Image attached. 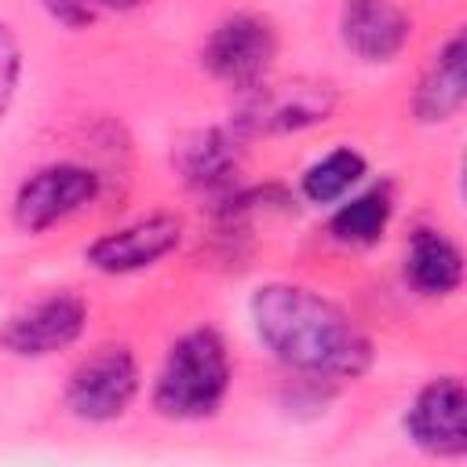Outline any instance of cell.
Here are the masks:
<instances>
[{
	"label": "cell",
	"mask_w": 467,
	"mask_h": 467,
	"mask_svg": "<svg viewBox=\"0 0 467 467\" xmlns=\"http://www.w3.org/2000/svg\"><path fill=\"white\" fill-rule=\"evenodd\" d=\"M252 321L259 339L281 358L285 365L354 379L372 365L368 336L328 299L299 285H263L252 296Z\"/></svg>",
	"instance_id": "6da1fadb"
},
{
	"label": "cell",
	"mask_w": 467,
	"mask_h": 467,
	"mask_svg": "<svg viewBox=\"0 0 467 467\" xmlns=\"http://www.w3.org/2000/svg\"><path fill=\"white\" fill-rule=\"evenodd\" d=\"M230 387V358L223 339L212 328H193L171 343L157 387L153 405L168 420H201L212 416Z\"/></svg>",
	"instance_id": "7a4b0ae2"
},
{
	"label": "cell",
	"mask_w": 467,
	"mask_h": 467,
	"mask_svg": "<svg viewBox=\"0 0 467 467\" xmlns=\"http://www.w3.org/2000/svg\"><path fill=\"white\" fill-rule=\"evenodd\" d=\"M336 109V88L325 80H281V84H252L237 106L234 124L248 135H277L299 131L317 120H328Z\"/></svg>",
	"instance_id": "3957f363"
},
{
	"label": "cell",
	"mask_w": 467,
	"mask_h": 467,
	"mask_svg": "<svg viewBox=\"0 0 467 467\" xmlns=\"http://www.w3.org/2000/svg\"><path fill=\"white\" fill-rule=\"evenodd\" d=\"M139 394V365L128 347H99L91 350L69 376L66 405L77 420L88 423H109L128 412V405Z\"/></svg>",
	"instance_id": "277c9868"
},
{
	"label": "cell",
	"mask_w": 467,
	"mask_h": 467,
	"mask_svg": "<svg viewBox=\"0 0 467 467\" xmlns=\"http://www.w3.org/2000/svg\"><path fill=\"white\" fill-rule=\"evenodd\" d=\"M274 55H277V36L270 22L255 15H234L212 29V36L204 40L201 62L215 80H226L244 91L263 80Z\"/></svg>",
	"instance_id": "5b68a950"
},
{
	"label": "cell",
	"mask_w": 467,
	"mask_h": 467,
	"mask_svg": "<svg viewBox=\"0 0 467 467\" xmlns=\"http://www.w3.org/2000/svg\"><path fill=\"white\" fill-rule=\"evenodd\" d=\"M99 193V175L84 164H47L29 175L15 197V223L29 234L55 226Z\"/></svg>",
	"instance_id": "8992f818"
},
{
	"label": "cell",
	"mask_w": 467,
	"mask_h": 467,
	"mask_svg": "<svg viewBox=\"0 0 467 467\" xmlns=\"http://www.w3.org/2000/svg\"><path fill=\"white\" fill-rule=\"evenodd\" d=\"M84 314L88 310L77 296H69V292L47 296L4 321L0 347L18 358H47V354L69 347L84 332Z\"/></svg>",
	"instance_id": "52a82bcc"
},
{
	"label": "cell",
	"mask_w": 467,
	"mask_h": 467,
	"mask_svg": "<svg viewBox=\"0 0 467 467\" xmlns=\"http://www.w3.org/2000/svg\"><path fill=\"white\" fill-rule=\"evenodd\" d=\"M405 427L412 434V441L434 456H463L467 452V394L463 383L456 376H441L431 379L409 416Z\"/></svg>",
	"instance_id": "ba28073f"
},
{
	"label": "cell",
	"mask_w": 467,
	"mask_h": 467,
	"mask_svg": "<svg viewBox=\"0 0 467 467\" xmlns=\"http://www.w3.org/2000/svg\"><path fill=\"white\" fill-rule=\"evenodd\" d=\"M179 241H182V223L175 215H150V219H139L124 230L99 237L88 248V263L102 274H131L175 252Z\"/></svg>",
	"instance_id": "9c48e42d"
},
{
	"label": "cell",
	"mask_w": 467,
	"mask_h": 467,
	"mask_svg": "<svg viewBox=\"0 0 467 467\" xmlns=\"http://www.w3.org/2000/svg\"><path fill=\"white\" fill-rule=\"evenodd\" d=\"M339 36L361 62H390L409 40V18L394 0H347Z\"/></svg>",
	"instance_id": "30bf717a"
},
{
	"label": "cell",
	"mask_w": 467,
	"mask_h": 467,
	"mask_svg": "<svg viewBox=\"0 0 467 467\" xmlns=\"http://www.w3.org/2000/svg\"><path fill=\"white\" fill-rule=\"evenodd\" d=\"M405 277L416 285L423 296H449L460 288L463 277V255L460 248L438 234V230H416L405 259Z\"/></svg>",
	"instance_id": "8fae6325"
},
{
	"label": "cell",
	"mask_w": 467,
	"mask_h": 467,
	"mask_svg": "<svg viewBox=\"0 0 467 467\" xmlns=\"http://www.w3.org/2000/svg\"><path fill=\"white\" fill-rule=\"evenodd\" d=\"M463 36L456 33L434 58V66L427 69V77L420 80V91H416V117L420 120H449L460 106H463V95H467V77H463Z\"/></svg>",
	"instance_id": "7c38bea8"
},
{
	"label": "cell",
	"mask_w": 467,
	"mask_h": 467,
	"mask_svg": "<svg viewBox=\"0 0 467 467\" xmlns=\"http://www.w3.org/2000/svg\"><path fill=\"white\" fill-rule=\"evenodd\" d=\"M175 164H179V171L190 186H201V190L219 186L237 168V139L223 128L193 131L190 139H182V146L175 153Z\"/></svg>",
	"instance_id": "4fadbf2b"
},
{
	"label": "cell",
	"mask_w": 467,
	"mask_h": 467,
	"mask_svg": "<svg viewBox=\"0 0 467 467\" xmlns=\"http://www.w3.org/2000/svg\"><path fill=\"white\" fill-rule=\"evenodd\" d=\"M390 219V193L383 186L347 201L336 215H332V237L343 244H372Z\"/></svg>",
	"instance_id": "5bb4252c"
},
{
	"label": "cell",
	"mask_w": 467,
	"mask_h": 467,
	"mask_svg": "<svg viewBox=\"0 0 467 467\" xmlns=\"http://www.w3.org/2000/svg\"><path fill=\"white\" fill-rule=\"evenodd\" d=\"M361 175H365L361 153H354L350 146H343V150H332L328 157H321L317 164L306 168V175H303V193H306V201H314V204H332V201H339Z\"/></svg>",
	"instance_id": "9a60e30c"
},
{
	"label": "cell",
	"mask_w": 467,
	"mask_h": 467,
	"mask_svg": "<svg viewBox=\"0 0 467 467\" xmlns=\"http://www.w3.org/2000/svg\"><path fill=\"white\" fill-rule=\"evenodd\" d=\"M18 69H22L18 40H15V33L0 22V117H4V113H7V106H11L15 84H18Z\"/></svg>",
	"instance_id": "2e32d148"
},
{
	"label": "cell",
	"mask_w": 467,
	"mask_h": 467,
	"mask_svg": "<svg viewBox=\"0 0 467 467\" xmlns=\"http://www.w3.org/2000/svg\"><path fill=\"white\" fill-rule=\"evenodd\" d=\"M84 4H95V7H109V11H131V7H139L142 0H84Z\"/></svg>",
	"instance_id": "e0dca14e"
}]
</instances>
